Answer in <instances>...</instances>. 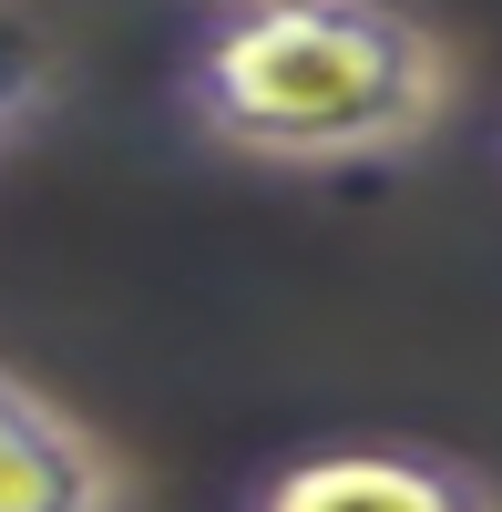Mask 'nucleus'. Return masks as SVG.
I'll return each instance as SVG.
<instances>
[{
    "label": "nucleus",
    "mask_w": 502,
    "mask_h": 512,
    "mask_svg": "<svg viewBox=\"0 0 502 512\" xmlns=\"http://www.w3.org/2000/svg\"><path fill=\"white\" fill-rule=\"evenodd\" d=\"M451 41L400 0L226 11L175 62V123L236 164H400L451 123Z\"/></svg>",
    "instance_id": "1"
},
{
    "label": "nucleus",
    "mask_w": 502,
    "mask_h": 512,
    "mask_svg": "<svg viewBox=\"0 0 502 512\" xmlns=\"http://www.w3.org/2000/svg\"><path fill=\"white\" fill-rule=\"evenodd\" d=\"M236 512H502V482L441 441H308L267 461Z\"/></svg>",
    "instance_id": "2"
},
{
    "label": "nucleus",
    "mask_w": 502,
    "mask_h": 512,
    "mask_svg": "<svg viewBox=\"0 0 502 512\" xmlns=\"http://www.w3.org/2000/svg\"><path fill=\"white\" fill-rule=\"evenodd\" d=\"M0 512H123V461L93 420L0 369Z\"/></svg>",
    "instance_id": "3"
},
{
    "label": "nucleus",
    "mask_w": 502,
    "mask_h": 512,
    "mask_svg": "<svg viewBox=\"0 0 502 512\" xmlns=\"http://www.w3.org/2000/svg\"><path fill=\"white\" fill-rule=\"evenodd\" d=\"M62 103V72H52V52L21 31V21H0V144L11 134H31L41 113Z\"/></svg>",
    "instance_id": "4"
},
{
    "label": "nucleus",
    "mask_w": 502,
    "mask_h": 512,
    "mask_svg": "<svg viewBox=\"0 0 502 512\" xmlns=\"http://www.w3.org/2000/svg\"><path fill=\"white\" fill-rule=\"evenodd\" d=\"M226 11H287V0H226Z\"/></svg>",
    "instance_id": "5"
}]
</instances>
